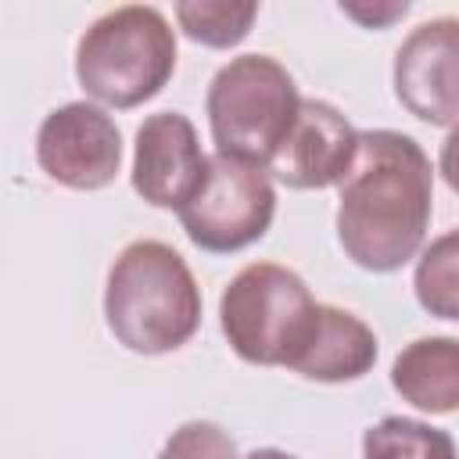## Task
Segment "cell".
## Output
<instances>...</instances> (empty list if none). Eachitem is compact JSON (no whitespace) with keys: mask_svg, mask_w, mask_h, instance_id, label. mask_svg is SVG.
Returning <instances> with one entry per match:
<instances>
[{"mask_svg":"<svg viewBox=\"0 0 459 459\" xmlns=\"http://www.w3.org/2000/svg\"><path fill=\"white\" fill-rule=\"evenodd\" d=\"M434 212V172L423 147L394 129L359 133V154L341 179L337 240L366 273H394L423 247Z\"/></svg>","mask_w":459,"mask_h":459,"instance_id":"obj_1","label":"cell"},{"mask_svg":"<svg viewBox=\"0 0 459 459\" xmlns=\"http://www.w3.org/2000/svg\"><path fill=\"white\" fill-rule=\"evenodd\" d=\"M104 319L136 355L183 348L201 326V287L183 255L161 240L122 247L104 287Z\"/></svg>","mask_w":459,"mask_h":459,"instance_id":"obj_2","label":"cell"},{"mask_svg":"<svg viewBox=\"0 0 459 459\" xmlns=\"http://www.w3.org/2000/svg\"><path fill=\"white\" fill-rule=\"evenodd\" d=\"M176 72V32L151 4L100 14L75 47L79 86L108 108H136L165 90Z\"/></svg>","mask_w":459,"mask_h":459,"instance_id":"obj_3","label":"cell"},{"mask_svg":"<svg viewBox=\"0 0 459 459\" xmlns=\"http://www.w3.org/2000/svg\"><path fill=\"white\" fill-rule=\"evenodd\" d=\"M204 111L219 154L269 169L298 122L301 97L276 57L240 54L215 72Z\"/></svg>","mask_w":459,"mask_h":459,"instance_id":"obj_4","label":"cell"},{"mask_svg":"<svg viewBox=\"0 0 459 459\" xmlns=\"http://www.w3.org/2000/svg\"><path fill=\"white\" fill-rule=\"evenodd\" d=\"M319 301L305 280L276 262L244 265L219 298L230 348L251 366H290L305 344Z\"/></svg>","mask_w":459,"mask_h":459,"instance_id":"obj_5","label":"cell"},{"mask_svg":"<svg viewBox=\"0 0 459 459\" xmlns=\"http://www.w3.org/2000/svg\"><path fill=\"white\" fill-rule=\"evenodd\" d=\"M276 215V190L262 165L212 154L194 197L179 208L190 244L212 255H233L262 240Z\"/></svg>","mask_w":459,"mask_h":459,"instance_id":"obj_6","label":"cell"},{"mask_svg":"<svg viewBox=\"0 0 459 459\" xmlns=\"http://www.w3.org/2000/svg\"><path fill=\"white\" fill-rule=\"evenodd\" d=\"M36 161L68 190H100L118 176L122 133L104 108L72 100L39 122Z\"/></svg>","mask_w":459,"mask_h":459,"instance_id":"obj_7","label":"cell"},{"mask_svg":"<svg viewBox=\"0 0 459 459\" xmlns=\"http://www.w3.org/2000/svg\"><path fill=\"white\" fill-rule=\"evenodd\" d=\"M394 97L427 126H459V18H430L402 39Z\"/></svg>","mask_w":459,"mask_h":459,"instance_id":"obj_8","label":"cell"},{"mask_svg":"<svg viewBox=\"0 0 459 459\" xmlns=\"http://www.w3.org/2000/svg\"><path fill=\"white\" fill-rule=\"evenodd\" d=\"M204 169H208V158L186 115L158 111L143 118V126L136 129V151H133V190L147 204L179 212L201 186Z\"/></svg>","mask_w":459,"mask_h":459,"instance_id":"obj_9","label":"cell"},{"mask_svg":"<svg viewBox=\"0 0 459 459\" xmlns=\"http://www.w3.org/2000/svg\"><path fill=\"white\" fill-rule=\"evenodd\" d=\"M359 154V133L351 122L326 100H301L298 122L276 158L269 161V176L287 183L290 190H326L341 186Z\"/></svg>","mask_w":459,"mask_h":459,"instance_id":"obj_10","label":"cell"},{"mask_svg":"<svg viewBox=\"0 0 459 459\" xmlns=\"http://www.w3.org/2000/svg\"><path fill=\"white\" fill-rule=\"evenodd\" d=\"M373 362H377L373 330L355 312L319 305L316 319H312V330H308L305 344L298 348V355L287 369L301 373L305 380L344 384V380L366 377L373 369Z\"/></svg>","mask_w":459,"mask_h":459,"instance_id":"obj_11","label":"cell"},{"mask_svg":"<svg viewBox=\"0 0 459 459\" xmlns=\"http://www.w3.org/2000/svg\"><path fill=\"white\" fill-rule=\"evenodd\" d=\"M391 387L423 412L459 409V341L420 337L405 344L391 366Z\"/></svg>","mask_w":459,"mask_h":459,"instance_id":"obj_12","label":"cell"},{"mask_svg":"<svg viewBox=\"0 0 459 459\" xmlns=\"http://www.w3.org/2000/svg\"><path fill=\"white\" fill-rule=\"evenodd\" d=\"M362 459H459L448 430L409 416H384L362 434Z\"/></svg>","mask_w":459,"mask_h":459,"instance_id":"obj_13","label":"cell"},{"mask_svg":"<svg viewBox=\"0 0 459 459\" xmlns=\"http://www.w3.org/2000/svg\"><path fill=\"white\" fill-rule=\"evenodd\" d=\"M412 290L430 316L459 323V230H448L423 247L412 273Z\"/></svg>","mask_w":459,"mask_h":459,"instance_id":"obj_14","label":"cell"},{"mask_svg":"<svg viewBox=\"0 0 459 459\" xmlns=\"http://www.w3.org/2000/svg\"><path fill=\"white\" fill-rule=\"evenodd\" d=\"M255 18H258V4H212V0L176 4L179 29L194 43H204V47H215V50L237 47L251 32Z\"/></svg>","mask_w":459,"mask_h":459,"instance_id":"obj_15","label":"cell"},{"mask_svg":"<svg viewBox=\"0 0 459 459\" xmlns=\"http://www.w3.org/2000/svg\"><path fill=\"white\" fill-rule=\"evenodd\" d=\"M158 459H237L233 437L208 420H190L161 445Z\"/></svg>","mask_w":459,"mask_h":459,"instance_id":"obj_16","label":"cell"},{"mask_svg":"<svg viewBox=\"0 0 459 459\" xmlns=\"http://www.w3.org/2000/svg\"><path fill=\"white\" fill-rule=\"evenodd\" d=\"M341 11L369 29H387L394 18H405L409 14V4H384V7H359V4H341Z\"/></svg>","mask_w":459,"mask_h":459,"instance_id":"obj_17","label":"cell"},{"mask_svg":"<svg viewBox=\"0 0 459 459\" xmlns=\"http://www.w3.org/2000/svg\"><path fill=\"white\" fill-rule=\"evenodd\" d=\"M437 172H441V179L459 194V126H455V129L445 136V143H441Z\"/></svg>","mask_w":459,"mask_h":459,"instance_id":"obj_18","label":"cell"},{"mask_svg":"<svg viewBox=\"0 0 459 459\" xmlns=\"http://www.w3.org/2000/svg\"><path fill=\"white\" fill-rule=\"evenodd\" d=\"M244 459H298V455H290V452H280V448H255V452H247Z\"/></svg>","mask_w":459,"mask_h":459,"instance_id":"obj_19","label":"cell"}]
</instances>
